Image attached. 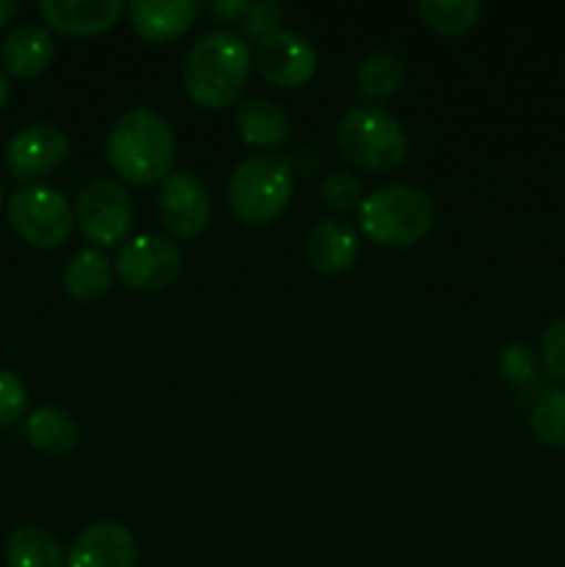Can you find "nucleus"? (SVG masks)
Instances as JSON below:
<instances>
[{
    "label": "nucleus",
    "mask_w": 565,
    "mask_h": 567,
    "mask_svg": "<svg viewBox=\"0 0 565 567\" xmlns=\"http://www.w3.org/2000/svg\"><path fill=\"white\" fill-rule=\"evenodd\" d=\"M105 155L116 175L131 186H153L172 175L175 133L158 109L136 105L114 120Z\"/></svg>",
    "instance_id": "1"
},
{
    "label": "nucleus",
    "mask_w": 565,
    "mask_h": 567,
    "mask_svg": "<svg viewBox=\"0 0 565 567\" xmlns=\"http://www.w3.org/2000/svg\"><path fill=\"white\" fill-rule=\"evenodd\" d=\"M253 72L249 44L233 31H210L183 59V89L203 109H225Z\"/></svg>",
    "instance_id": "2"
},
{
    "label": "nucleus",
    "mask_w": 565,
    "mask_h": 567,
    "mask_svg": "<svg viewBox=\"0 0 565 567\" xmlns=\"http://www.w3.org/2000/svg\"><path fill=\"white\" fill-rule=\"evenodd\" d=\"M358 210L360 230L374 244L391 249L421 241L435 221V208H432L430 197L404 183L377 188L363 199Z\"/></svg>",
    "instance_id": "3"
},
{
    "label": "nucleus",
    "mask_w": 565,
    "mask_h": 567,
    "mask_svg": "<svg viewBox=\"0 0 565 567\" xmlns=\"http://www.w3.org/2000/svg\"><path fill=\"white\" fill-rule=\"evenodd\" d=\"M338 144L349 164L366 172H391L408 155L402 122L382 105H355L338 122Z\"/></svg>",
    "instance_id": "4"
},
{
    "label": "nucleus",
    "mask_w": 565,
    "mask_h": 567,
    "mask_svg": "<svg viewBox=\"0 0 565 567\" xmlns=\"http://www.w3.org/2000/svg\"><path fill=\"white\" fill-rule=\"evenodd\" d=\"M294 192V169L280 155H253L236 166L227 186L233 214L247 225H266L286 210Z\"/></svg>",
    "instance_id": "5"
},
{
    "label": "nucleus",
    "mask_w": 565,
    "mask_h": 567,
    "mask_svg": "<svg viewBox=\"0 0 565 567\" xmlns=\"http://www.w3.org/2000/svg\"><path fill=\"white\" fill-rule=\"evenodd\" d=\"M9 221L17 236L39 249H55L70 238L75 227V208L53 186L28 183L11 194Z\"/></svg>",
    "instance_id": "6"
},
{
    "label": "nucleus",
    "mask_w": 565,
    "mask_h": 567,
    "mask_svg": "<svg viewBox=\"0 0 565 567\" xmlns=\"http://www.w3.org/2000/svg\"><path fill=\"white\" fill-rule=\"evenodd\" d=\"M75 225L97 247H116L133 225V199L120 181L94 177L75 197Z\"/></svg>",
    "instance_id": "7"
},
{
    "label": "nucleus",
    "mask_w": 565,
    "mask_h": 567,
    "mask_svg": "<svg viewBox=\"0 0 565 567\" xmlns=\"http://www.w3.org/2000/svg\"><path fill=\"white\" fill-rule=\"evenodd\" d=\"M70 150L72 144L64 127L53 125V122H33L9 138L3 161L11 177L31 183L53 175L70 158Z\"/></svg>",
    "instance_id": "8"
},
{
    "label": "nucleus",
    "mask_w": 565,
    "mask_h": 567,
    "mask_svg": "<svg viewBox=\"0 0 565 567\" xmlns=\"http://www.w3.org/2000/svg\"><path fill=\"white\" fill-rule=\"evenodd\" d=\"M116 275L133 291H161L172 286L183 269V255L170 238L164 236H136L120 249Z\"/></svg>",
    "instance_id": "9"
},
{
    "label": "nucleus",
    "mask_w": 565,
    "mask_h": 567,
    "mask_svg": "<svg viewBox=\"0 0 565 567\" xmlns=\"http://www.w3.org/2000/svg\"><path fill=\"white\" fill-rule=\"evenodd\" d=\"M319 55L314 44L294 31H277L260 39L255 50V70L266 83L280 89H297L314 78Z\"/></svg>",
    "instance_id": "10"
},
{
    "label": "nucleus",
    "mask_w": 565,
    "mask_h": 567,
    "mask_svg": "<svg viewBox=\"0 0 565 567\" xmlns=\"http://www.w3.org/2000/svg\"><path fill=\"white\" fill-rule=\"evenodd\" d=\"M158 216L177 238H194L210 221V194L192 172H172L158 192Z\"/></svg>",
    "instance_id": "11"
},
{
    "label": "nucleus",
    "mask_w": 565,
    "mask_h": 567,
    "mask_svg": "<svg viewBox=\"0 0 565 567\" xmlns=\"http://www.w3.org/2000/svg\"><path fill=\"white\" fill-rule=\"evenodd\" d=\"M136 540L114 520H100L83 529L66 554V567H133Z\"/></svg>",
    "instance_id": "12"
},
{
    "label": "nucleus",
    "mask_w": 565,
    "mask_h": 567,
    "mask_svg": "<svg viewBox=\"0 0 565 567\" xmlns=\"http://www.w3.org/2000/svg\"><path fill=\"white\" fill-rule=\"evenodd\" d=\"M39 14L66 37H94L120 22L122 0H39Z\"/></svg>",
    "instance_id": "13"
},
{
    "label": "nucleus",
    "mask_w": 565,
    "mask_h": 567,
    "mask_svg": "<svg viewBox=\"0 0 565 567\" xmlns=\"http://www.w3.org/2000/svg\"><path fill=\"white\" fill-rule=\"evenodd\" d=\"M358 252V233L343 219L316 221L305 238V260L310 264V269L325 277H336L352 269Z\"/></svg>",
    "instance_id": "14"
},
{
    "label": "nucleus",
    "mask_w": 565,
    "mask_h": 567,
    "mask_svg": "<svg viewBox=\"0 0 565 567\" xmlns=\"http://www.w3.org/2000/svg\"><path fill=\"white\" fill-rule=\"evenodd\" d=\"M133 28L147 42H172L194 25L197 0H133L127 6Z\"/></svg>",
    "instance_id": "15"
},
{
    "label": "nucleus",
    "mask_w": 565,
    "mask_h": 567,
    "mask_svg": "<svg viewBox=\"0 0 565 567\" xmlns=\"http://www.w3.org/2000/svg\"><path fill=\"white\" fill-rule=\"evenodd\" d=\"M0 59L11 75L39 78L53 64L55 42L48 28L25 22V25H17L6 33L3 44H0Z\"/></svg>",
    "instance_id": "16"
},
{
    "label": "nucleus",
    "mask_w": 565,
    "mask_h": 567,
    "mask_svg": "<svg viewBox=\"0 0 565 567\" xmlns=\"http://www.w3.org/2000/svg\"><path fill=\"white\" fill-rule=\"evenodd\" d=\"M236 131L253 147L275 150L288 142L291 122L280 105L266 97H255L236 111Z\"/></svg>",
    "instance_id": "17"
},
{
    "label": "nucleus",
    "mask_w": 565,
    "mask_h": 567,
    "mask_svg": "<svg viewBox=\"0 0 565 567\" xmlns=\"http://www.w3.org/2000/svg\"><path fill=\"white\" fill-rule=\"evenodd\" d=\"M114 280V266L100 249H83L66 264L64 288L78 302H97L109 293Z\"/></svg>",
    "instance_id": "18"
},
{
    "label": "nucleus",
    "mask_w": 565,
    "mask_h": 567,
    "mask_svg": "<svg viewBox=\"0 0 565 567\" xmlns=\"http://www.w3.org/2000/svg\"><path fill=\"white\" fill-rule=\"evenodd\" d=\"M28 437L33 449L50 454V457H64L81 441L78 421L61 408H39L28 419Z\"/></svg>",
    "instance_id": "19"
},
{
    "label": "nucleus",
    "mask_w": 565,
    "mask_h": 567,
    "mask_svg": "<svg viewBox=\"0 0 565 567\" xmlns=\"http://www.w3.org/2000/svg\"><path fill=\"white\" fill-rule=\"evenodd\" d=\"M9 567H64V551L50 532L39 526H20L6 540Z\"/></svg>",
    "instance_id": "20"
},
{
    "label": "nucleus",
    "mask_w": 565,
    "mask_h": 567,
    "mask_svg": "<svg viewBox=\"0 0 565 567\" xmlns=\"http://www.w3.org/2000/svg\"><path fill=\"white\" fill-rule=\"evenodd\" d=\"M404 81V64L399 55L377 50V53L366 55L358 66V89L366 100L380 103V100L393 97L402 89Z\"/></svg>",
    "instance_id": "21"
},
{
    "label": "nucleus",
    "mask_w": 565,
    "mask_h": 567,
    "mask_svg": "<svg viewBox=\"0 0 565 567\" xmlns=\"http://www.w3.org/2000/svg\"><path fill=\"white\" fill-rule=\"evenodd\" d=\"M480 0H421L419 14L427 25L446 37H460L471 31L480 20Z\"/></svg>",
    "instance_id": "22"
},
{
    "label": "nucleus",
    "mask_w": 565,
    "mask_h": 567,
    "mask_svg": "<svg viewBox=\"0 0 565 567\" xmlns=\"http://www.w3.org/2000/svg\"><path fill=\"white\" fill-rule=\"evenodd\" d=\"M532 435L546 449H565V391H546L530 413Z\"/></svg>",
    "instance_id": "23"
},
{
    "label": "nucleus",
    "mask_w": 565,
    "mask_h": 567,
    "mask_svg": "<svg viewBox=\"0 0 565 567\" xmlns=\"http://www.w3.org/2000/svg\"><path fill=\"white\" fill-rule=\"evenodd\" d=\"M319 192H321V199H325V205H330L332 210L360 208L366 199L363 183H360L355 175H349V172H330V175L321 181Z\"/></svg>",
    "instance_id": "24"
},
{
    "label": "nucleus",
    "mask_w": 565,
    "mask_h": 567,
    "mask_svg": "<svg viewBox=\"0 0 565 567\" xmlns=\"http://www.w3.org/2000/svg\"><path fill=\"white\" fill-rule=\"evenodd\" d=\"M499 371L515 385H526L537 377V358L526 343H510L499 354Z\"/></svg>",
    "instance_id": "25"
},
{
    "label": "nucleus",
    "mask_w": 565,
    "mask_h": 567,
    "mask_svg": "<svg viewBox=\"0 0 565 567\" xmlns=\"http://www.w3.org/2000/svg\"><path fill=\"white\" fill-rule=\"evenodd\" d=\"M28 391L20 377L9 369H0V426H11L25 415Z\"/></svg>",
    "instance_id": "26"
},
{
    "label": "nucleus",
    "mask_w": 565,
    "mask_h": 567,
    "mask_svg": "<svg viewBox=\"0 0 565 567\" xmlns=\"http://www.w3.org/2000/svg\"><path fill=\"white\" fill-rule=\"evenodd\" d=\"M282 6L277 0H260V3H249L247 14L242 17V31L253 39H266L271 33L280 31Z\"/></svg>",
    "instance_id": "27"
},
{
    "label": "nucleus",
    "mask_w": 565,
    "mask_h": 567,
    "mask_svg": "<svg viewBox=\"0 0 565 567\" xmlns=\"http://www.w3.org/2000/svg\"><path fill=\"white\" fill-rule=\"evenodd\" d=\"M541 358L548 374L565 382V316L552 321L541 338Z\"/></svg>",
    "instance_id": "28"
},
{
    "label": "nucleus",
    "mask_w": 565,
    "mask_h": 567,
    "mask_svg": "<svg viewBox=\"0 0 565 567\" xmlns=\"http://www.w3.org/2000/svg\"><path fill=\"white\" fill-rule=\"evenodd\" d=\"M210 14L216 20H236V17H244L249 9V0H210L208 3Z\"/></svg>",
    "instance_id": "29"
},
{
    "label": "nucleus",
    "mask_w": 565,
    "mask_h": 567,
    "mask_svg": "<svg viewBox=\"0 0 565 567\" xmlns=\"http://www.w3.org/2000/svg\"><path fill=\"white\" fill-rule=\"evenodd\" d=\"M17 11H20V3H17V0H0V28H3L6 22L14 20Z\"/></svg>",
    "instance_id": "30"
},
{
    "label": "nucleus",
    "mask_w": 565,
    "mask_h": 567,
    "mask_svg": "<svg viewBox=\"0 0 565 567\" xmlns=\"http://www.w3.org/2000/svg\"><path fill=\"white\" fill-rule=\"evenodd\" d=\"M9 94H11V86H9V78H6V72L0 70V109H3L6 103H9Z\"/></svg>",
    "instance_id": "31"
},
{
    "label": "nucleus",
    "mask_w": 565,
    "mask_h": 567,
    "mask_svg": "<svg viewBox=\"0 0 565 567\" xmlns=\"http://www.w3.org/2000/svg\"><path fill=\"white\" fill-rule=\"evenodd\" d=\"M0 210H3V188H0Z\"/></svg>",
    "instance_id": "32"
}]
</instances>
